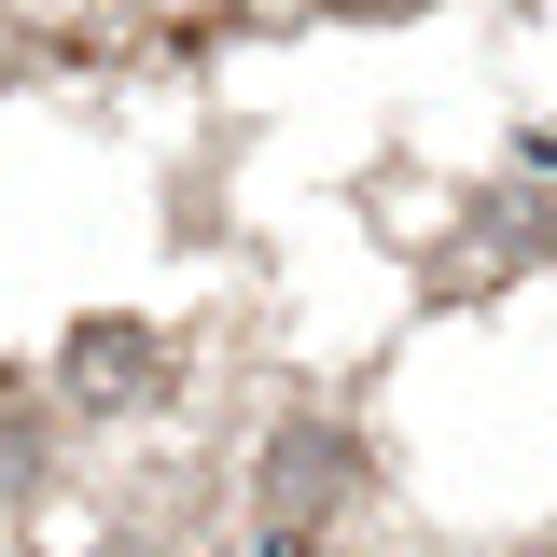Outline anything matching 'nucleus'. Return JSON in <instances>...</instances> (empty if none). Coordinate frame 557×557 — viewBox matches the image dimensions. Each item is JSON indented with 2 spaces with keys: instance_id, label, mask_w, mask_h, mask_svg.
Here are the masks:
<instances>
[{
  "instance_id": "f03ea898",
  "label": "nucleus",
  "mask_w": 557,
  "mask_h": 557,
  "mask_svg": "<svg viewBox=\"0 0 557 557\" xmlns=\"http://www.w3.org/2000/svg\"><path fill=\"white\" fill-rule=\"evenodd\" d=\"M153 376H168V348L139 335V321H84V335L57 348V391H70V405H139Z\"/></svg>"
},
{
  "instance_id": "f257e3e1",
  "label": "nucleus",
  "mask_w": 557,
  "mask_h": 557,
  "mask_svg": "<svg viewBox=\"0 0 557 557\" xmlns=\"http://www.w3.org/2000/svg\"><path fill=\"white\" fill-rule=\"evenodd\" d=\"M348 487H362V446H348L335 418H293V432L265 446V544L307 557V544H321V516H335Z\"/></svg>"
},
{
  "instance_id": "20e7f679",
  "label": "nucleus",
  "mask_w": 557,
  "mask_h": 557,
  "mask_svg": "<svg viewBox=\"0 0 557 557\" xmlns=\"http://www.w3.org/2000/svg\"><path fill=\"white\" fill-rule=\"evenodd\" d=\"M348 14H418V0H348Z\"/></svg>"
},
{
  "instance_id": "7ed1b4c3",
  "label": "nucleus",
  "mask_w": 557,
  "mask_h": 557,
  "mask_svg": "<svg viewBox=\"0 0 557 557\" xmlns=\"http://www.w3.org/2000/svg\"><path fill=\"white\" fill-rule=\"evenodd\" d=\"M42 474V432H28V405H0V487H28Z\"/></svg>"
}]
</instances>
